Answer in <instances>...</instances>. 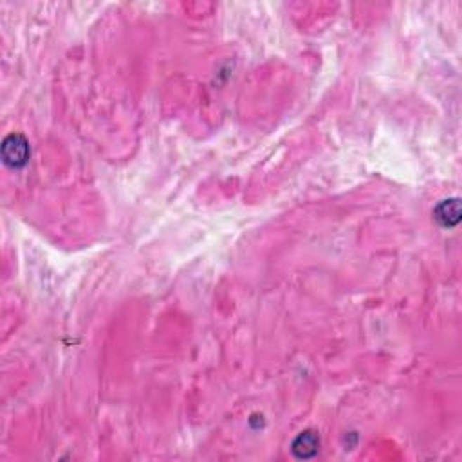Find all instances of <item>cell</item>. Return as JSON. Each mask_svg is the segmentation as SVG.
Returning <instances> with one entry per match:
<instances>
[{
    "instance_id": "obj_1",
    "label": "cell",
    "mask_w": 462,
    "mask_h": 462,
    "mask_svg": "<svg viewBox=\"0 0 462 462\" xmlns=\"http://www.w3.org/2000/svg\"><path fill=\"white\" fill-rule=\"evenodd\" d=\"M0 152H2V159L8 166L11 169H22L27 164L31 157V148L29 143H27V139L20 134H9L8 138L2 141V147H0Z\"/></svg>"
},
{
    "instance_id": "obj_2",
    "label": "cell",
    "mask_w": 462,
    "mask_h": 462,
    "mask_svg": "<svg viewBox=\"0 0 462 462\" xmlns=\"http://www.w3.org/2000/svg\"><path fill=\"white\" fill-rule=\"evenodd\" d=\"M433 217L444 227L457 226V224L461 223V202H458V199L442 201L441 204L435 208V211H433Z\"/></svg>"
},
{
    "instance_id": "obj_3",
    "label": "cell",
    "mask_w": 462,
    "mask_h": 462,
    "mask_svg": "<svg viewBox=\"0 0 462 462\" xmlns=\"http://www.w3.org/2000/svg\"><path fill=\"white\" fill-rule=\"evenodd\" d=\"M319 437L315 432H302L293 442V454L298 458H311L318 454Z\"/></svg>"
}]
</instances>
